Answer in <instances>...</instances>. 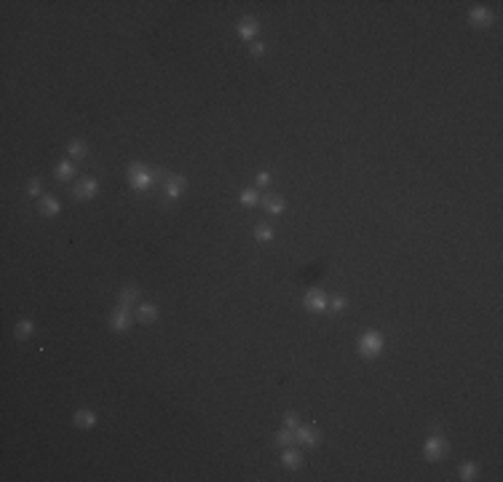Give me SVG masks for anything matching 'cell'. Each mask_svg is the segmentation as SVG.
I'll return each mask as SVG.
<instances>
[{"label":"cell","instance_id":"obj_13","mask_svg":"<svg viewBox=\"0 0 503 482\" xmlns=\"http://www.w3.org/2000/svg\"><path fill=\"white\" fill-rule=\"evenodd\" d=\"M40 212H43L46 217L59 215V201L54 196H43V198H40Z\"/></svg>","mask_w":503,"mask_h":482},{"label":"cell","instance_id":"obj_28","mask_svg":"<svg viewBox=\"0 0 503 482\" xmlns=\"http://www.w3.org/2000/svg\"><path fill=\"white\" fill-rule=\"evenodd\" d=\"M265 54V43H254L252 46V56H262Z\"/></svg>","mask_w":503,"mask_h":482},{"label":"cell","instance_id":"obj_24","mask_svg":"<svg viewBox=\"0 0 503 482\" xmlns=\"http://www.w3.org/2000/svg\"><path fill=\"white\" fill-rule=\"evenodd\" d=\"M329 308H332V311H337V314H340V311H345V308H348V303H345V298H343V295H337V298H332Z\"/></svg>","mask_w":503,"mask_h":482},{"label":"cell","instance_id":"obj_16","mask_svg":"<svg viewBox=\"0 0 503 482\" xmlns=\"http://www.w3.org/2000/svg\"><path fill=\"white\" fill-rule=\"evenodd\" d=\"M54 172H56V177H59V180H70V177L75 174V166L70 164V161H59Z\"/></svg>","mask_w":503,"mask_h":482},{"label":"cell","instance_id":"obj_1","mask_svg":"<svg viewBox=\"0 0 503 482\" xmlns=\"http://www.w3.org/2000/svg\"><path fill=\"white\" fill-rule=\"evenodd\" d=\"M129 182H131V188H150L153 182H156V172L153 169H148V166H142V164H134L131 169H129Z\"/></svg>","mask_w":503,"mask_h":482},{"label":"cell","instance_id":"obj_25","mask_svg":"<svg viewBox=\"0 0 503 482\" xmlns=\"http://www.w3.org/2000/svg\"><path fill=\"white\" fill-rule=\"evenodd\" d=\"M254 182H257L260 188H265V185L270 182V174H268V172H257V177H254Z\"/></svg>","mask_w":503,"mask_h":482},{"label":"cell","instance_id":"obj_15","mask_svg":"<svg viewBox=\"0 0 503 482\" xmlns=\"http://www.w3.org/2000/svg\"><path fill=\"white\" fill-rule=\"evenodd\" d=\"M137 298H139V290H137V287H126V290H121V295H118L121 306H126V308H129L131 303H137Z\"/></svg>","mask_w":503,"mask_h":482},{"label":"cell","instance_id":"obj_6","mask_svg":"<svg viewBox=\"0 0 503 482\" xmlns=\"http://www.w3.org/2000/svg\"><path fill=\"white\" fill-rule=\"evenodd\" d=\"M257 30H260V24H257V19H252V16H244V19L238 22V27H236L238 38H244V40H252L254 35H257Z\"/></svg>","mask_w":503,"mask_h":482},{"label":"cell","instance_id":"obj_10","mask_svg":"<svg viewBox=\"0 0 503 482\" xmlns=\"http://www.w3.org/2000/svg\"><path fill=\"white\" fill-rule=\"evenodd\" d=\"M300 450H295V447H286L284 453H281V463H284L286 469H297L300 466Z\"/></svg>","mask_w":503,"mask_h":482},{"label":"cell","instance_id":"obj_14","mask_svg":"<svg viewBox=\"0 0 503 482\" xmlns=\"http://www.w3.org/2000/svg\"><path fill=\"white\" fill-rule=\"evenodd\" d=\"M468 19H471L474 24H490V22H492V14L487 11V8H471Z\"/></svg>","mask_w":503,"mask_h":482},{"label":"cell","instance_id":"obj_2","mask_svg":"<svg viewBox=\"0 0 503 482\" xmlns=\"http://www.w3.org/2000/svg\"><path fill=\"white\" fill-rule=\"evenodd\" d=\"M383 351V335L380 332H367L359 340V354L362 357H378Z\"/></svg>","mask_w":503,"mask_h":482},{"label":"cell","instance_id":"obj_21","mask_svg":"<svg viewBox=\"0 0 503 482\" xmlns=\"http://www.w3.org/2000/svg\"><path fill=\"white\" fill-rule=\"evenodd\" d=\"M32 329H35V324H32L30 319H24V321H19V324H16V337H30Z\"/></svg>","mask_w":503,"mask_h":482},{"label":"cell","instance_id":"obj_22","mask_svg":"<svg viewBox=\"0 0 503 482\" xmlns=\"http://www.w3.org/2000/svg\"><path fill=\"white\" fill-rule=\"evenodd\" d=\"M70 156H73V158H83V156H86V142L73 140V142H70Z\"/></svg>","mask_w":503,"mask_h":482},{"label":"cell","instance_id":"obj_20","mask_svg":"<svg viewBox=\"0 0 503 482\" xmlns=\"http://www.w3.org/2000/svg\"><path fill=\"white\" fill-rule=\"evenodd\" d=\"M276 442H278L281 447H289V445L295 442V431H292V429H284V431H278V434H276Z\"/></svg>","mask_w":503,"mask_h":482},{"label":"cell","instance_id":"obj_11","mask_svg":"<svg viewBox=\"0 0 503 482\" xmlns=\"http://www.w3.org/2000/svg\"><path fill=\"white\" fill-rule=\"evenodd\" d=\"M94 424H97V416H94L91 410H78V412H75V426H81V429H91Z\"/></svg>","mask_w":503,"mask_h":482},{"label":"cell","instance_id":"obj_26","mask_svg":"<svg viewBox=\"0 0 503 482\" xmlns=\"http://www.w3.org/2000/svg\"><path fill=\"white\" fill-rule=\"evenodd\" d=\"M297 426H300V421H297V416H292V412H289V416H286V429H297Z\"/></svg>","mask_w":503,"mask_h":482},{"label":"cell","instance_id":"obj_3","mask_svg":"<svg viewBox=\"0 0 503 482\" xmlns=\"http://www.w3.org/2000/svg\"><path fill=\"white\" fill-rule=\"evenodd\" d=\"M110 327H113L115 332H126V329L131 327V314H129V308H126V306L118 308L115 314L110 316Z\"/></svg>","mask_w":503,"mask_h":482},{"label":"cell","instance_id":"obj_4","mask_svg":"<svg viewBox=\"0 0 503 482\" xmlns=\"http://www.w3.org/2000/svg\"><path fill=\"white\" fill-rule=\"evenodd\" d=\"M445 453H447V442L442 437H431L428 442H425V458L428 461H439Z\"/></svg>","mask_w":503,"mask_h":482},{"label":"cell","instance_id":"obj_19","mask_svg":"<svg viewBox=\"0 0 503 482\" xmlns=\"http://www.w3.org/2000/svg\"><path fill=\"white\" fill-rule=\"evenodd\" d=\"M254 239H257V241H270V239H273V228H270V225H257V228H254Z\"/></svg>","mask_w":503,"mask_h":482},{"label":"cell","instance_id":"obj_23","mask_svg":"<svg viewBox=\"0 0 503 482\" xmlns=\"http://www.w3.org/2000/svg\"><path fill=\"white\" fill-rule=\"evenodd\" d=\"M460 479H476V466L474 463H463V466H460Z\"/></svg>","mask_w":503,"mask_h":482},{"label":"cell","instance_id":"obj_12","mask_svg":"<svg viewBox=\"0 0 503 482\" xmlns=\"http://www.w3.org/2000/svg\"><path fill=\"white\" fill-rule=\"evenodd\" d=\"M262 206H265L270 215H281L284 212V198L281 196H265L262 198Z\"/></svg>","mask_w":503,"mask_h":482},{"label":"cell","instance_id":"obj_9","mask_svg":"<svg viewBox=\"0 0 503 482\" xmlns=\"http://www.w3.org/2000/svg\"><path fill=\"white\" fill-rule=\"evenodd\" d=\"M73 193H75V198H94L97 196V180H81Z\"/></svg>","mask_w":503,"mask_h":482},{"label":"cell","instance_id":"obj_7","mask_svg":"<svg viewBox=\"0 0 503 482\" xmlns=\"http://www.w3.org/2000/svg\"><path fill=\"white\" fill-rule=\"evenodd\" d=\"M305 308L321 314V311L327 308V298H324V292L321 290H308V295H305Z\"/></svg>","mask_w":503,"mask_h":482},{"label":"cell","instance_id":"obj_8","mask_svg":"<svg viewBox=\"0 0 503 482\" xmlns=\"http://www.w3.org/2000/svg\"><path fill=\"white\" fill-rule=\"evenodd\" d=\"M182 190H185V177H180V174L166 177V198H180Z\"/></svg>","mask_w":503,"mask_h":482},{"label":"cell","instance_id":"obj_27","mask_svg":"<svg viewBox=\"0 0 503 482\" xmlns=\"http://www.w3.org/2000/svg\"><path fill=\"white\" fill-rule=\"evenodd\" d=\"M40 190H43V185H40L38 180L30 182V196H40Z\"/></svg>","mask_w":503,"mask_h":482},{"label":"cell","instance_id":"obj_17","mask_svg":"<svg viewBox=\"0 0 503 482\" xmlns=\"http://www.w3.org/2000/svg\"><path fill=\"white\" fill-rule=\"evenodd\" d=\"M139 321H156V316H158V311H156V306H150V303H142L139 306Z\"/></svg>","mask_w":503,"mask_h":482},{"label":"cell","instance_id":"obj_18","mask_svg":"<svg viewBox=\"0 0 503 482\" xmlns=\"http://www.w3.org/2000/svg\"><path fill=\"white\" fill-rule=\"evenodd\" d=\"M241 204H244V206H254V204H260L257 190H254V188H246V190H241Z\"/></svg>","mask_w":503,"mask_h":482},{"label":"cell","instance_id":"obj_5","mask_svg":"<svg viewBox=\"0 0 503 482\" xmlns=\"http://www.w3.org/2000/svg\"><path fill=\"white\" fill-rule=\"evenodd\" d=\"M295 439L300 445H305V447H313L319 442V431L313 429V426H297L295 429Z\"/></svg>","mask_w":503,"mask_h":482}]
</instances>
